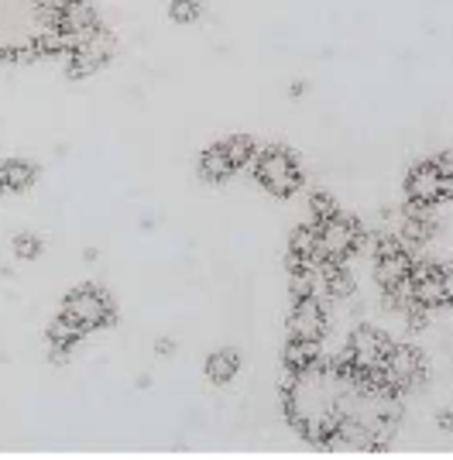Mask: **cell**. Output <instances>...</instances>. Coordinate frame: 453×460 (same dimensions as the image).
<instances>
[{"label": "cell", "instance_id": "cell-23", "mask_svg": "<svg viewBox=\"0 0 453 460\" xmlns=\"http://www.w3.org/2000/svg\"><path fill=\"white\" fill-rule=\"evenodd\" d=\"M433 162H436V169H440V175L453 186V148L450 152H443V155H436Z\"/></svg>", "mask_w": 453, "mask_h": 460}, {"label": "cell", "instance_id": "cell-12", "mask_svg": "<svg viewBox=\"0 0 453 460\" xmlns=\"http://www.w3.org/2000/svg\"><path fill=\"white\" fill-rule=\"evenodd\" d=\"M58 28H62L66 39L76 45L79 39H86L90 31H96L100 24H96V11L86 0H69V4L58 11Z\"/></svg>", "mask_w": 453, "mask_h": 460}, {"label": "cell", "instance_id": "cell-6", "mask_svg": "<svg viewBox=\"0 0 453 460\" xmlns=\"http://www.w3.org/2000/svg\"><path fill=\"white\" fill-rule=\"evenodd\" d=\"M113 49H117V41H113L111 31H103V28L90 31L86 39H79L69 49V76L83 79L90 76V73H96V69H103L113 58Z\"/></svg>", "mask_w": 453, "mask_h": 460}, {"label": "cell", "instance_id": "cell-25", "mask_svg": "<svg viewBox=\"0 0 453 460\" xmlns=\"http://www.w3.org/2000/svg\"><path fill=\"white\" fill-rule=\"evenodd\" d=\"M440 426H443V429H453V405L440 412Z\"/></svg>", "mask_w": 453, "mask_h": 460}, {"label": "cell", "instance_id": "cell-8", "mask_svg": "<svg viewBox=\"0 0 453 460\" xmlns=\"http://www.w3.org/2000/svg\"><path fill=\"white\" fill-rule=\"evenodd\" d=\"M422 375H426V361H422V354L409 344L392 347L388 361H385V367H381V382L388 385L392 392L413 388V385L422 382Z\"/></svg>", "mask_w": 453, "mask_h": 460}, {"label": "cell", "instance_id": "cell-4", "mask_svg": "<svg viewBox=\"0 0 453 460\" xmlns=\"http://www.w3.org/2000/svg\"><path fill=\"white\" fill-rule=\"evenodd\" d=\"M62 316L73 320L83 333H90V330H100V326L111 323L113 303L103 288L83 286V288H73V292L62 299Z\"/></svg>", "mask_w": 453, "mask_h": 460}, {"label": "cell", "instance_id": "cell-15", "mask_svg": "<svg viewBox=\"0 0 453 460\" xmlns=\"http://www.w3.org/2000/svg\"><path fill=\"white\" fill-rule=\"evenodd\" d=\"M234 172H237V165L230 162V155H226L224 141H220V145H213V148H207V152L200 155V175H203L207 182H224V179H230Z\"/></svg>", "mask_w": 453, "mask_h": 460}, {"label": "cell", "instance_id": "cell-9", "mask_svg": "<svg viewBox=\"0 0 453 460\" xmlns=\"http://www.w3.org/2000/svg\"><path fill=\"white\" fill-rule=\"evenodd\" d=\"M405 196L409 199H422V203H443L453 196V186L440 175L436 162H419L409 179H405Z\"/></svg>", "mask_w": 453, "mask_h": 460}, {"label": "cell", "instance_id": "cell-11", "mask_svg": "<svg viewBox=\"0 0 453 460\" xmlns=\"http://www.w3.org/2000/svg\"><path fill=\"white\" fill-rule=\"evenodd\" d=\"M409 296L419 306L436 309L447 303V288H443V265H415L409 275Z\"/></svg>", "mask_w": 453, "mask_h": 460}, {"label": "cell", "instance_id": "cell-21", "mask_svg": "<svg viewBox=\"0 0 453 460\" xmlns=\"http://www.w3.org/2000/svg\"><path fill=\"white\" fill-rule=\"evenodd\" d=\"M11 248H14V254L18 258H24V261H31V258H38L41 254V237H35V234H14V241H11Z\"/></svg>", "mask_w": 453, "mask_h": 460}, {"label": "cell", "instance_id": "cell-14", "mask_svg": "<svg viewBox=\"0 0 453 460\" xmlns=\"http://www.w3.org/2000/svg\"><path fill=\"white\" fill-rule=\"evenodd\" d=\"M237 371H241V354H237L234 347H220V350H213L207 358V378L213 385L234 382Z\"/></svg>", "mask_w": 453, "mask_h": 460}, {"label": "cell", "instance_id": "cell-13", "mask_svg": "<svg viewBox=\"0 0 453 460\" xmlns=\"http://www.w3.org/2000/svg\"><path fill=\"white\" fill-rule=\"evenodd\" d=\"M282 358H285L289 375L306 371L309 365H316V361H320V341H309V337H289Z\"/></svg>", "mask_w": 453, "mask_h": 460}, {"label": "cell", "instance_id": "cell-17", "mask_svg": "<svg viewBox=\"0 0 453 460\" xmlns=\"http://www.w3.org/2000/svg\"><path fill=\"white\" fill-rule=\"evenodd\" d=\"M79 337H83V330H79L73 320H66V316H58L56 323L49 326V347H52L56 358L69 354V350L79 344Z\"/></svg>", "mask_w": 453, "mask_h": 460}, {"label": "cell", "instance_id": "cell-24", "mask_svg": "<svg viewBox=\"0 0 453 460\" xmlns=\"http://www.w3.org/2000/svg\"><path fill=\"white\" fill-rule=\"evenodd\" d=\"M443 288H447V303H453V261L443 265Z\"/></svg>", "mask_w": 453, "mask_h": 460}, {"label": "cell", "instance_id": "cell-16", "mask_svg": "<svg viewBox=\"0 0 453 460\" xmlns=\"http://www.w3.org/2000/svg\"><path fill=\"white\" fill-rule=\"evenodd\" d=\"M0 179H4V190L7 192H24L31 190V182L38 179V169L24 158H11L0 165Z\"/></svg>", "mask_w": 453, "mask_h": 460}, {"label": "cell", "instance_id": "cell-10", "mask_svg": "<svg viewBox=\"0 0 453 460\" xmlns=\"http://www.w3.org/2000/svg\"><path fill=\"white\" fill-rule=\"evenodd\" d=\"M326 333V313L316 296H296V306L289 313V337H309L320 341Z\"/></svg>", "mask_w": 453, "mask_h": 460}, {"label": "cell", "instance_id": "cell-19", "mask_svg": "<svg viewBox=\"0 0 453 460\" xmlns=\"http://www.w3.org/2000/svg\"><path fill=\"white\" fill-rule=\"evenodd\" d=\"M224 148H226V155H230V162H234L237 169H244V165H251V162L258 158V145H254V141H251L247 135L226 137Z\"/></svg>", "mask_w": 453, "mask_h": 460}, {"label": "cell", "instance_id": "cell-20", "mask_svg": "<svg viewBox=\"0 0 453 460\" xmlns=\"http://www.w3.org/2000/svg\"><path fill=\"white\" fill-rule=\"evenodd\" d=\"M200 0H169V18L179 21V24H192L200 18Z\"/></svg>", "mask_w": 453, "mask_h": 460}, {"label": "cell", "instance_id": "cell-2", "mask_svg": "<svg viewBox=\"0 0 453 460\" xmlns=\"http://www.w3.org/2000/svg\"><path fill=\"white\" fill-rule=\"evenodd\" d=\"M392 347H395L392 337L381 333V330H371V326L354 330L351 341H347V367H351V375H354L358 382L385 385L381 382V367L388 361Z\"/></svg>", "mask_w": 453, "mask_h": 460}, {"label": "cell", "instance_id": "cell-1", "mask_svg": "<svg viewBox=\"0 0 453 460\" xmlns=\"http://www.w3.org/2000/svg\"><path fill=\"white\" fill-rule=\"evenodd\" d=\"M58 14L45 0H0V58L45 56Z\"/></svg>", "mask_w": 453, "mask_h": 460}, {"label": "cell", "instance_id": "cell-22", "mask_svg": "<svg viewBox=\"0 0 453 460\" xmlns=\"http://www.w3.org/2000/svg\"><path fill=\"white\" fill-rule=\"evenodd\" d=\"M309 210H313L316 224H320V220H330V217H337L340 207H337V199H333L330 192H313V199H309Z\"/></svg>", "mask_w": 453, "mask_h": 460}, {"label": "cell", "instance_id": "cell-26", "mask_svg": "<svg viewBox=\"0 0 453 460\" xmlns=\"http://www.w3.org/2000/svg\"><path fill=\"white\" fill-rule=\"evenodd\" d=\"M0 192H7V190H4V179H0Z\"/></svg>", "mask_w": 453, "mask_h": 460}, {"label": "cell", "instance_id": "cell-5", "mask_svg": "<svg viewBox=\"0 0 453 460\" xmlns=\"http://www.w3.org/2000/svg\"><path fill=\"white\" fill-rule=\"evenodd\" d=\"M413 258L402 244V237H381L378 241L375 254V279L381 292H395V288L409 286V275H413Z\"/></svg>", "mask_w": 453, "mask_h": 460}, {"label": "cell", "instance_id": "cell-18", "mask_svg": "<svg viewBox=\"0 0 453 460\" xmlns=\"http://www.w3.org/2000/svg\"><path fill=\"white\" fill-rule=\"evenodd\" d=\"M433 230H436L433 217H405L398 224V237H402V244H426L433 237Z\"/></svg>", "mask_w": 453, "mask_h": 460}, {"label": "cell", "instance_id": "cell-7", "mask_svg": "<svg viewBox=\"0 0 453 460\" xmlns=\"http://www.w3.org/2000/svg\"><path fill=\"white\" fill-rule=\"evenodd\" d=\"M320 230V251L326 261H343L347 254H354L358 251V241L364 230L358 227V220H351V217H330V220H320L316 224Z\"/></svg>", "mask_w": 453, "mask_h": 460}, {"label": "cell", "instance_id": "cell-3", "mask_svg": "<svg viewBox=\"0 0 453 460\" xmlns=\"http://www.w3.org/2000/svg\"><path fill=\"white\" fill-rule=\"evenodd\" d=\"M251 165H254V179H258L271 196H292V192L302 186L299 162H296V155L285 152V148L258 152V158H254Z\"/></svg>", "mask_w": 453, "mask_h": 460}]
</instances>
